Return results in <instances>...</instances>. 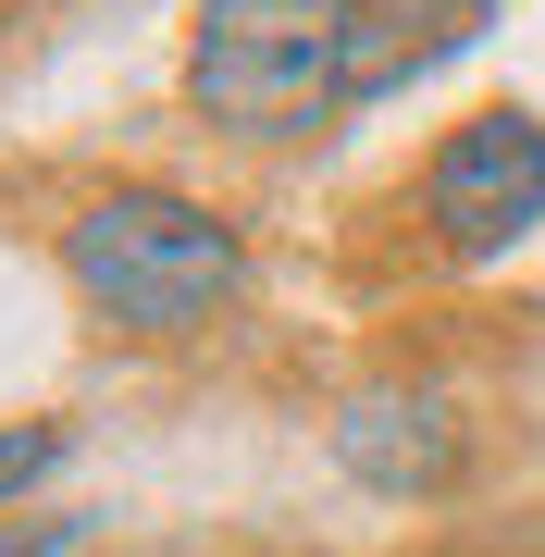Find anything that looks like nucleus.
I'll list each match as a JSON object with an SVG mask.
<instances>
[{"label":"nucleus","mask_w":545,"mask_h":557,"mask_svg":"<svg viewBox=\"0 0 545 557\" xmlns=\"http://www.w3.org/2000/svg\"><path fill=\"white\" fill-rule=\"evenodd\" d=\"M62 273L75 298L124 322V335H199V322L248 285L236 223L199 211L186 186H100L75 223H62Z\"/></svg>","instance_id":"nucleus-1"},{"label":"nucleus","mask_w":545,"mask_h":557,"mask_svg":"<svg viewBox=\"0 0 545 557\" xmlns=\"http://www.w3.org/2000/svg\"><path fill=\"white\" fill-rule=\"evenodd\" d=\"M360 75V0H199L186 100L211 124H323Z\"/></svg>","instance_id":"nucleus-2"},{"label":"nucleus","mask_w":545,"mask_h":557,"mask_svg":"<svg viewBox=\"0 0 545 557\" xmlns=\"http://www.w3.org/2000/svg\"><path fill=\"white\" fill-rule=\"evenodd\" d=\"M422 211H434V236L459 248V260L521 248L533 223H545V124H533L521 100L446 124V149L422 161Z\"/></svg>","instance_id":"nucleus-3"},{"label":"nucleus","mask_w":545,"mask_h":557,"mask_svg":"<svg viewBox=\"0 0 545 557\" xmlns=\"http://www.w3.org/2000/svg\"><path fill=\"white\" fill-rule=\"evenodd\" d=\"M335 471L372 483V496H446V483L471 471V434H459L446 397H422V384H372V397L335 409Z\"/></svg>","instance_id":"nucleus-4"},{"label":"nucleus","mask_w":545,"mask_h":557,"mask_svg":"<svg viewBox=\"0 0 545 557\" xmlns=\"http://www.w3.org/2000/svg\"><path fill=\"white\" fill-rule=\"evenodd\" d=\"M496 0H360V75H347V100H384V87H409L422 62H446L484 25Z\"/></svg>","instance_id":"nucleus-5"},{"label":"nucleus","mask_w":545,"mask_h":557,"mask_svg":"<svg viewBox=\"0 0 545 557\" xmlns=\"http://www.w3.org/2000/svg\"><path fill=\"white\" fill-rule=\"evenodd\" d=\"M38 471H62V421H25V434H0V508H13Z\"/></svg>","instance_id":"nucleus-6"},{"label":"nucleus","mask_w":545,"mask_h":557,"mask_svg":"<svg viewBox=\"0 0 545 557\" xmlns=\"http://www.w3.org/2000/svg\"><path fill=\"white\" fill-rule=\"evenodd\" d=\"M75 545V520H38V533H0V557H62Z\"/></svg>","instance_id":"nucleus-7"}]
</instances>
